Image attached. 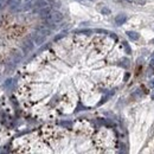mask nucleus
Wrapping results in <instances>:
<instances>
[{
	"mask_svg": "<svg viewBox=\"0 0 154 154\" xmlns=\"http://www.w3.org/2000/svg\"><path fill=\"white\" fill-rule=\"evenodd\" d=\"M151 43H152V44H154V38H153V39L151 41Z\"/></svg>",
	"mask_w": 154,
	"mask_h": 154,
	"instance_id": "nucleus-18",
	"label": "nucleus"
},
{
	"mask_svg": "<svg viewBox=\"0 0 154 154\" xmlns=\"http://www.w3.org/2000/svg\"><path fill=\"white\" fill-rule=\"evenodd\" d=\"M101 13H102L103 16H108V14H110V9H109L108 7H103V8L101 9Z\"/></svg>",
	"mask_w": 154,
	"mask_h": 154,
	"instance_id": "nucleus-13",
	"label": "nucleus"
},
{
	"mask_svg": "<svg viewBox=\"0 0 154 154\" xmlns=\"http://www.w3.org/2000/svg\"><path fill=\"white\" fill-rule=\"evenodd\" d=\"M126 34L128 36V38H129V39H132V41H138L139 37H140L139 33L135 32V31H127Z\"/></svg>",
	"mask_w": 154,
	"mask_h": 154,
	"instance_id": "nucleus-9",
	"label": "nucleus"
},
{
	"mask_svg": "<svg viewBox=\"0 0 154 154\" xmlns=\"http://www.w3.org/2000/svg\"><path fill=\"white\" fill-rule=\"evenodd\" d=\"M44 19L47 24H57L63 20V14L59 11H51Z\"/></svg>",
	"mask_w": 154,
	"mask_h": 154,
	"instance_id": "nucleus-1",
	"label": "nucleus"
},
{
	"mask_svg": "<svg viewBox=\"0 0 154 154\" xmlns=\"http://www.w3.org/2000/svg\"><path fill=\"white\" fill-rule=\"evenodd\" d=\"M37 31H39V32H41L42 34H44L45 37H47V36L51 34V30H50V28H47V27H45V26H41Z\"/></svg>",
	"mask_w": 154,
	"mask_h": 154,
	"instance_id": "nucleus-10",
	"label": "nucleus"
},
{
	"mask_svg": "<svg viewBox=\"0 0 154 154\" xmlns=\"http://www.w3.org/2000/svg\"><path fill=\"white\" fill-rule=\"evenodd\" d=\"M90 1H95V0H90Z\"/></svg>",
	"mask_w": 154,
	"mask_h": 154,
	"instance_id": "nucleus-20",
	"label": "nucleus"
},
{
	"mask_svg": "<svg viewBox=\"0 0 154 154\" xmlns=\"http://www.w3.org/2000/svg\"><path fill=\"white\" fill-rule=\"evenodd\" d=\"M153 74H154V70H153V69H149V70H148V76H151V75H153Z\"/></svg>",
	"mask_w": 154,
	"mask_h": 154,
	"instance_id": "nucleus-16",
	"label": "nucleus"
},
{
	"mask_svg": "<svg viewBox=\"0 0 154 154\" xmlns=\"http://www.w3.org/2000/svg\"><path fill=\"white\" fill-rule=\"evenodd\" d=\"M127 1L134 3V4H136V5H145V4H146L145 0H127Z\"/></svg>",
	"mask_w": 154,
	"mask_h": 154,
	"instance_id": "nucleus-12",
	"label": "nucleus"
},
{
	"mask_svg": "<svg viewBox=\"0 0 154 154\" xmlns=\"http://www.w3.org/2000/svg\"><path fill=\"white\" fill-rule=\"evenodd\" d=\"M46 6H50L47 0H34V7L37 8H44Z\"/></svg>",
	"mask_w": 154,
	"mask_h": 154,
	"instance_id": "nucleus-7",
	"label": "nucleus"
},
{
	"mask_svg": "<svg viewBox=\"0 0 154 154\" xmlns=\"http://www.w3.org/2000/svg\"><path fill=\"white\" fill-rule=\"evenodd\" d=\"M77 1H84V0H77Z\"/></svg>",
	"mask_w": 154,
	"mask_h": 154,
	"instance_id": "nucleus-19",
	"label": "nucleus"
},
{
	"mask_svg": "<svg viewBox=\"0 0 154 154\" xmlns=\"http://www.w3.org/2000/svg\"><path fill=\"white\" fill-rule=\"evenodd\" d=\"M151 62H152V64L154 65V53H153V56H152V59H151Z\"/></svg>",
	"mask_w": 154,
	"mask_h": 154,
	"instance_id": "nucleus-17",
	"label": "nucleus"
},
{
	"mask_svg": "<svg viewBox=\"0 0 154 154\" xmlns=\"http://www.w3.org/2000/svg\"><path fill=\"white\" fill-rule=\"evenodd\" d=\"M20 1L22 0H7L6 6H8L12 11H20Z\"/></svg>",
	"mask_w": 154,
	"mask_h": 154,
	"instance_id": "nucleus-4",
	"label": "nucleus"
},
{
	"mask_svg": "<svg viewBox=\"0 0 154 154\" xmlns=\"http://www.w3.org/2000/svg\"><path fill=\"white\" fill-rule=\"evenodd\" d=\"M51 11H52V9H51L49 6H46V7H44V8H41L39 14H41V17H42V18H45V17H46L47 14H49Z\"/></svg>",
	"mask_w": 154,
	"mask_h": 154,
	"instance_id": "nucleus-11",
	"label": "nucleus"
},
{
	"mask_svg": "<svg viewBox=\"0 0 154 154\" xmlns=\"http://www.w3.org/2000/svg\"><path fill=\"white\" fill-rule=\"evenodd\" d=\"M34 7V0H22L20 1V11H30Z\"/></svg>",
	"mask_w": 154,
	"mask_h": 154,
	"instance_id": "nucleus-3",
	"label": "nucleus"
},
{
	"mask_svg": "<svg viewBox=\"0 0 154 154\" xmlns=\"http://www.w3.org/2000/svg\"><path fill=\"white\" fill-rule=\"evenodd\" d=\"M149 86H151V88H154V78L149 82Z\"/></svg>",
	"mask_w": 154,
	"mask_h": 154,
	"instance_id": "nucleus-15",
	"label": "nucleus"
},
{
	"mask_svg": "<svg viewBox=\"0 0 154 154\" xmlns=\"http://www.w3.org/2000/svg\"><path fill=\"white\" fill-rule=\"evenodd\" d=\"M127 20V16L126 14H119L115 17V23H116L118 25H123L124 23H126Z\"/></svg>",
	"mask_w": 154,
	"mask_h": 154,
	"instance_id": "nucleus-8",
	"label": "nucleus"
},
{
	"mask_svg": "<svg viewBox=\"0 0 154 154\" xmlns=\"http://www.w3.org/2000/svg\"><path fill=\"white\" fill-rule=\"evenodd\" d=\"M22 58H23V55L19 52V51H14V52L12 53V57H11V62H12L13 64H18L19 62L22 61Z\"/></svg>",
	"mask_w": 154,
	"mask_h": 154,
	"instance_id": "nucleus-6",
	"label": "nucleus"
},
{
	"mask_svg": "<svg viewBox=\"0 0 154 154\" xmlns=\"http://www.w3.org/2000/svg\"><path fill=\"white\" fill-rule=\"evenodd\" d=\"M23 49H24V52H28L33 49V41L31 39V38H26V39H24Z\"/></svg>",
	"mask_w": 154,
	"mask_h": 154,
	"instance_id": "nucleus-5",
	"label": "nucleus"
},
{
	"mask_svg": "<svg viewBox=\"0 0 154 154\" xmlns=\"http://www.w3.org/2000/svg\"><path fill=\"white\" fill-rule=\"evenodd\" d=\"M6 1L7 0H0V9H3L6 6Z\"/></svg>",
	"mask_w": 154,
	"mask_h": 154,
	"instance_id": "nucleus-14",
	"label": "nucleus"
},
{
	"mask_svg": "<svg viewBox=\"0 0 154 154\" xmlns=\"http://www.w3.org/2000/svg\"><path fill=\"white\" fill-rule=\"evenodd\" d=\"M31 39L33 41V43H34L36 45H42V44L45 42L46 37H45L44 34H42L39 31H36L34 33H32V36H31Z\"/></svg>",
	"mask_w": 154,
	"mask_h": 154,
	"instance_id": "nucleus-2",
	"label": "nucleus"
}]
</instances>
